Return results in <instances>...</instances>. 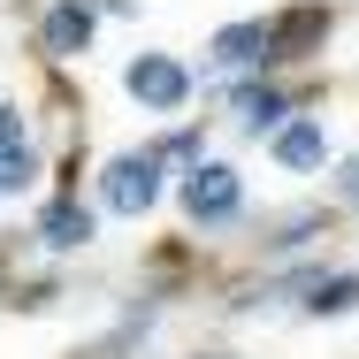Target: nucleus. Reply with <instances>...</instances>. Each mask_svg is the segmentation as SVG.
I'll list each match as a JSON object with an SVG mask.
<instances>
[{
    "label": "nucleus",
    "mask_w": 359,
    "mask_h": 359,
    "mask_svg": "<svg viewBox=\"0 0 359 359\" xmlns=\"http://www.w3.org/2000/svg\"><path fill=\"white\" fill-rule=\"evenodd\" d=\"M268 161H276V168H290V176L329 168V123H321V115H290L283 130L268 138Z\"/></svg>",
    "instance_id": "nucleus-7"
},
{
    "label": "nucleus",
    "mask_w": 359,
    "mask_h": 359,
    "mask_svg": "<svg viewBox=\"0 0 359 359\" xmlns=\"http://www.w3.org/2000/svg\"><path fill=\"white\" fill-rule=\"evenodd\" d=\"M329 191H337L344 207H359V153H352V161H337V176H329Z\"/></svg>",
    "instance_id": "nucleus-14"
},
{
    "label": "nucleus",
    "mask_w": 359,
    "mask_h": 359,
    "mask_svg": "<svg viewBox=\"0 0 359 359\" xmlns=\"http://www.w3.org/2000/svg\"><path fill=\"white\" fill-rule=\"evenodd\" d=\"M92 31H100V8H92V0H54V8L39 15V46H46V62H76V54L92 46Z\"/></svg>",
    "instance_id": "nucleus-6"
},
{
    "label": "nucleus",
    "mask_w": 359,
    "mask_h": 359,
    "mask_svg": "<svg viewBox=\"0 0 359 359\" xmlns=\"http://www.w3.org/2000/svg\"><path fill=\"white\" fill-rule=\"evenodd\" d=\"M321 39H329V8L306 0V8H283L276 15V54L283 62H306V46H321Z\"/></svg>",
    "instance_id": "nucleus-10"
},
{
    "label": "nucleus",
    "mask_w": 359,
    "mask_h": 359,
    "mask_svg": "<svg viewBox=\"0 0 359 359\" xmlns=\"http://www.w3.org/2000/svg\"><path fill=\"white\" fill-rule=\"evenodd\" d=\"M298 313L306 321H344V313H359V268H321L313 290L298 298Z\"/></svg>",
    "instance_id": "nucleus-9"
},
{
    "label": "nucleus",
    "mask_w": 359,
    "mask_h": 359,
    "mask_svg": "<svg viewBox=\"0 0 359 359\" xmlns=\"http://www.w3.org/2000/svg\"><path fill=\"white\" fill-rule=\"evenodd\" d=\"M229 100H237V130H245V138H276L290 115H298V92H290L283 76H252V84H237Z\"/></svg>",
    "instance_id": "nucleus-5"
},
{
    "label": "nucleus",
    "mask_w": 359,
    "mask_h": 359,
    "mask_svg": "<svg viewBox=\"0 0 359 359\" xmlns=\"http://www.w3.org/2000/svg\"><path fill=\"white\" fill-rule=\"evenodd\" d=\"M46 176V161H39V145L23 138V145H0V191H31Z\"/></svg>",
    "instance_id": "nucleus-12"
},
{
    "label": "nucleus",
    "mask_w": 359,
    "mask_h": 359,
    "mask_svg": "<svg viewBox=\"0 0 359 359\" xmlns=\"http://www.w3.org/2000/svg\"><path fill=\"white\" fill-rule=\"evenodd\" d=\"M31 138V123H23V107L15 100H0V145H23Z\"/></svg>",
    "instance_id": "nucleus-15"
},
{
    "label": "nucleus",
    "mask_w": 359,
    "mask_h": 359,
    "mask_svg": "<svg viewBox=\"0 0 359 359\" xmlns=\"http://www.w3.org/2000/svg\"><path fill=\"white\" fill-rule=\"evenodd\" d=\"M176 207H184L191 229L237 222V215H245V176H237L229 161H191V168L176 176Z\"/></svg>",
    "instance_id": "nucleus-1"
},
{
    "label": "nucleus",
    "mask_w": 359,
    "mask_h": 359,
    "mask_svg": "<svg viewBox=\"0 0 359 359\" xmlns=\"http://www.w3.org/2000/svg\"><path fill=\"white\" fill-rule=\"evenodd\" d=\"M199 145H207V130H176V138H161L153 153H161V161H184V168H191V161H199Z\"/></svg>",
    "instance_id": "nucleus-13"
},
{
    "label": "nucleus",
    "mask_w": 359,
    "mask_h": 359,
    "mask_svg": "<svg viewBox=\"0 0 359 359\" xmlns=\"http://www.w3.org/2000/svg\"><path fill=\"white\" fill-rule=\"evenodd\" d=\"M123 92L138 100L145 115H176V107H191L199 76L184 69L176 54H130V62H123Z\"/></svg>",
    "instance_id": "nucleus-4"
},
{
    "label": "nucleus",
    "mask_w": 359,
    "mask_h": 359,
    "mask_svg": "<svg viewBox=\"0 0 359 359\" xmlns=\"http://www.w3.org/2000/svg\"><path fill=\"white\" fill-rule=\"evenodd\" d=\"M161 153L145 145V153H115L107 168H100V199H107V215H123V222H138L161 207Z\"/></svg>",
    "instance_id": "nucleus-3"
},
{
    "label": "nucleus",
    "mask_w": 359,
    "mask_h": 359,
    "mask_svg": "<svg viewBox=\"0 0 359 359\" xmlns=\"http://www.w3.org/2000/svg\"><path fill=\"white\" fill-rule=\"evenodd\" d=\"M92 229H100L92 207H84L76 191H62V199H46V215H39L31 237H39V252H84V245H92Z\"/></svg>",
    "instance_id": "nucleus-8"
},
{
    "label": "nucleus",
    "mask_w": 359,
    "mask_h": 359,
    "mask_svg": "<svg viewBox=\"0 0 359 359\" xmlns=\"http://www.w3.org/2000/svg\"><path fill=\"white\" fill-rule=\"evenodd\" d=\"M276 237H260V260H283V252H306L313 237H329V207H298V215L268 222Z\"/></svg>",
    "instance_id": "nucleus-11"
},
{
    "label": "nucleus",
    "mask_w": 359,
    "mask_h": 359,
    "mask_svg": "<svg viewBox=\"0 0 359 359\" xmlns=\"http://www.w3.org/2000/svg\"><path fill=\"white\" fill-rule=\"evenodd\" d=\"M207 69L215 76H276L283 54H276V15H245V23H222L207 39Z\"/></svg>",
    "instance_id": "nucleus-2"
}]
</instances>
